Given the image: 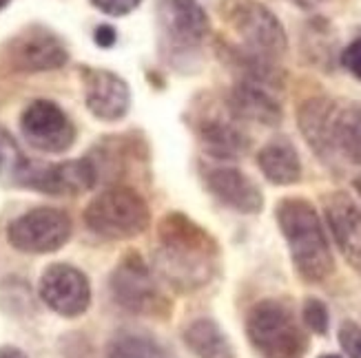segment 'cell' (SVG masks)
<instances>
[{"mask_svg": "<svg viewBox=\"0 0 361 358\" xmlns=\"http://www.w3.org/2000/svg\"><path fill=\"white\" fill-rule=\"evenodd\" d=\"M219 270V245L213 235L184 212H166L158 222L153 272L171 290L191 294L207 288Z\"/></svg>", "mask_w": 361, "mask_h": 358, "instance_id": "6da1fadb", "label": "cell"}, {"mask_svg": "<svg viewBox=\"0 0 361 358\" xmlns=\"http://www.w3.org/2000/svg\"><path fill=\"white\" fill-rule=\"evenodd\" d=\"M275 219L288 243L295 272L306 283H324L335 272V259L315 206L304 197H284L275 206Z\"/></svg>", "mask_w": 361, "mask_h": 358, "instance_id": "7a4b0ae2", "label": "cell"}, {"mask_svg": "<svg viewBox=\"0 0 361 358\" xmlns=\"http://www.w3.org/2000/svg\"><path fill=\"white\" fill-rule=\"evenodd\" d=\"M158 46L169 67L191 71L202 44L211 34V23L197 0H158Z\"/></svg>", "mask_w": 361, "mask_h": 358, "instance_id": "3957f363", "label": "cell"}, {"mask_svg": "<svg viewBox=\"0 0 361 358\" xmlns=\"http://www.w3.org/2000/svg\"><path fill=\"white\" fill-rule=\"evenodd\" d=\"M246 336L262 358H304L310 345L295 309L281 299H262L248 309Z\"/></svg>", "mask_w": 361, "mask_h": 358, "instance_id": "277c9868", "label": "cell"}, {"mask_svg": "<svg viewBox=\"0 0 361 358\" xmlns=\"http://www.w3.org/2000/svg\"><path fill=\"white\" fill-rule=\"evenodd\" d=\"M85 224L93 235L102 239L124 241L147 232L151 212L137 191L129 186H111L87 204Z\"/></svg>", "mask_w": 361, "mask_h": 358, "instance_id": "5b68a950", "label": "cell"}, {"mask_svg": "<svg viewBox=\"0 0 361 358\" xmlns=\"http://www.w3.org/2000/svg\"><path fill=\"white\" fill-rule=\"evenodd\" d=\"M109 292L116 305L137 317L166 319L173 305L155 281L153 268L137 252L124 255L109 276Z\"/></svg>", "mask_w": 361, "mask_h": 358, "instance_id": "8992f818", "label": "cell"}, {"mask_svg": "<svg viewBox=\"0 0 361 358\" xmlns=\"http://www.w3.org/2000/svg\"><path fill=\"white\" fill-rule=\"evenodd\" d=\"M222 15L244 49L277 62L288 53L284 25L259 0H228Z\"/></svg>", "mask_w": 361, "mask_h": 358, "instance_id": "52a82bcc", "label": "cell"}, {"mask_svg": "<svg viewBox=\"0 0 361 358\" xmlns=\"http://www.w3.org/2000/svg\"><path fill=\"white\" fill-rule=\"evenodd\" d=\"M71 217L51 206L31 208L7 226V239L18 252L51 255L71 239Z\"/></svg>", "mask_w": 361, "mask_h": 358, "instance_id": "ba28073f", "label": "cell"}, {"mask_svg": "<svg viewBox=\"0 0 361 358\" xmlns=\"http://www.w3.org/2000/svg\"><path fill=\"white\" fill-rule=\"evenodd\" d=\"M7 67L18 73H44L67 65L69 51L58 34L44 25H27L5 44Z\"/></svg>", "mask_w": 361, "mask_h": 358, "instance_id": "9c48e42d", "label": "cell"}, {"mask_svg": "<svg viewBox=\"0 0 361 358\" xmlns=\"http://www.w3.org/2000/svg\"><path fill=\"white\" fill-rule=\"evenodd\" d=\"M193 131L200 146L211 155L213 160L219 162H235L242 160L250 151V137L240 127L226 106L204 104L200 108H193Z\"/></svg>", "mask_w": 361, "mask_h": 358, "instance_id": "30bf717a", "label": "cell"}, {"mask_svg": "<svg viewBox=\"0 0 361 358\" xmlns=\"http://www.w3.org/2000/svg\"><path fill=\"white\" fill-rule=\"evenodd\" d=\"M25 142L40 153L60 155L73 146L75 127L71 117L51 100H34L20 115Z\"/></svg>", "mask_w": 361, "mask_h": 358, "instance_id": "8fae6325", "label": "cell"}, {"mask_svg": "<svg viewBox=\"0 0 361 358\" xmlns=\"http://www.w3.org/2000/svg\"><path fill=\"white\" fill-rule=\"evenodd\" d=\"M38 294L58 317H82L91 305V283L82 270L71 263H51L40 274Z\"/></svg>", "mask_w": 361, "mask_h": 358, "instance_id": "7c38bea8", "label": "cell"}, {"mask_svg": "<svg viewBox=\"0 0 361 358\" xmlns=\"http://www.w3.org/2000/svg\"><path fill=\"white\" fill-rule=\"evenodd\" d=\"M82 96L89 113L100 122H120L131 108V89L122 75L100 67H80Z\"/></svg>", "mask_w": 361, "mask_h": 358, "instance_id": "4fadbf2b", "label": "cell"}, {"mask_svg": "<svg viewBox=\"0 0 361 358\" xmlns=\"http://www.w3.org/2000/svg\"><path fill=\"white\" fill-rule=\"evenodd\" d=\"M20 184L44 195L75 197L91 191L98 184V175L89 158H82V160H67L40 168H34L29 164L25 175L20 177Z\"/></svg>", "mask_w": 361, "mask_h": 358, "instance_id": "5bb4252c", "label": "cell"}, {"mask_svg": "<svg viewBox=\"0 0 361 358\" xmlns=\"http://www.w3.org/2000/svg\"><path fill=\"white\" fill-rule=\"evenodd\" d=\"M324 217L337 250L361 276V208L357 206V201L346 193L326 195Z\"/></svg>", "mask_w": 361, "mask_h": 358, "instance_id": "9a60e30c", "label": "cell"}, {"mask_svg": "<svg viewBox=\"0 0 361 358\" xmlns=\"http://www.w3.org/2000/svg\"><path fill=\"white\" fill-rule=\"evenodd\" d=\"M209 193L226 208L242 215H257L264 208L262 188L235 166H209L204 170Z\"/></svg>", "mask_w": 361, "mask_h": 358, "instance_id": "2e32d148", "label": "cell"}, {"mask_svg": "<svg viewBox=\"0 0 361 358\" xmlns=\"http://www.w3.org/2000/svg\"><path fill=\"white\" fill-rule=\"evenodd\" d=\"M226 111L240 124H257V127H279L284 111L273 89L248 80H235L224 100Z\"/></svg>", "mask_w": 361, "mask_h": 358, "instance_id": "e0dca14e", "label": "cell"}, {"mask_svg": "<svg viewBox=\"0 0 361 358\" xmlns=\"http://www.w3.org/2000/svg\"><path fill=\"white\" fill-rule=\"evenodd\" d=\"M337 102L326 96L308 98L297 108V127L306 139L308 148L317 155L324 164H335L337 153L333 142Z\"/></svg>", "mask_w": 361, "mask_h": 358, "instance_id": "ac0fdd59", "label": "cell"}, {"mask_svg": "<svg viewBox=\"0 0 361 358\" xmlns=\"http://www.w3.org/2000/svg\"><path fill=\"white\" fill-rule=\"evenodd\" d=\"M262 175L275 186H290L302 179V160L288 137L271 139L257 153Z\"/></svg>", "mask_w": 361, "mask_h": 358, "instance_id": "d6986e66", "label": "cell"}, {"mask_svg": "<svg viewBox=\"0 0 361 358\" xmlns=\"http://www.w3.org/2000/svg\"><path fill=\"white\" fill-rule=\"evenodd\" d=\"M333 142L337 160L361 166V102H337Z\"/></svg>", "mask_w": 361, "mask_h": 358, "instance_id": "ffe728a7", "label": "cell"}, {"mask_svg": "<svg viewBox=\"0 0 361 358\" xmlns=\"http://www.w3.org/2000/svg\"><path fill=\"white\" fill-rule=\"evenodd\" d=\"M184 345L197 358H235L226 332L213 319H195L184 328Z\"/></svg>", "mask_w": 361, "mask_h": 358, "instance_id": "44dd1931", "label": "cell"}, {"mask_svg": "<svg viewBox=\"0 0 361 358\" xmlns=\"http://www.w3.org/2000/svg\"><path fill=\"white\" fill-rule=\"evenodd\" d=\"M106 358H166V352L147 334L120 332L109 343Z\"/></svg>", "mask_w": 361, "mask_h": 358, "instance_id": "7402d4cb", "label": "cell"}, {"mask_svg": "<svg viewBox=\"0 0 361 358\" xmlns=\"http://www.w3.org/2000/svg\"><path fill=\"white\" fill-rule=\"evenodd\" d=\"M29 162L25 160V155L20 146L16 144V139L7 129L0 127V177L18 179L25 175Z\"/></svg>", "mask_w": 361, "mask_h": 358, "instance_id": "603a6c76", "label": "cell"}, {"mask_svg": "<svg viewBox=\"0 0 361 358\" xmlns=\"http://www.w3.org/2000/svg\"><path fill=\"white\" fill-rule=\"evenodd\" d=\"M302 321H304V328L310 330L312 334L326 336L328 328H331V312H328V307L322 299L308 297L302 307Z\"/></svg>", "mask_w": 361, "mask_h": 358, "instance_id": "cb8c5ba5", "label": "cell"}, {"mask_svg": "<svg viewBox=\"0 0 361 358\" xmlns=\"http://www.w3.org/2000/svg\"><path fill=\"white\" fill-rule=\"evenodd\" d=\"M337 340L348 358H361V325L355 321H343L337 330Z\"/></svg>", "mask_w": 361, "mask_h": 358, "instance_id": "d4e9b609", "label": "cell"}, {"mask_svg": "<svg viewBox=\"0 0 361 358\" xmlns=\"http://www.w3.org/2000/svg\"><path fill=\"white\" fill-rule=\"evenodd\" d=\"M339 62H341V67L355 77V80L361 82V31L353 42H348L346 46H343V51L339 53Z\"/></svg>", "mask_w": 361, "mask_h": 358, "instance_id": "484cf974", "label": "cell"}, {"mask_svg": "<svg viewBox=\"0 0 361 358\" xmlns=\"http://www.w3.org/2000/svg\"><path fill=\"white\" fill-rule=\"evenodd\" d=\"M91 5L106 15L120 18V15H129L131 11H135L142 5V0H91Z\"/></svg>", "mask_w": 361, "mask_h": 358, "instance_id": "4316f807", "label": "cell"}, {"mask_svg": "<svg viewBox=\"0 0 361 358\" xmlns=\"http://www.w3.org/2000/svg\"><path fill=\"white\" fill-rule=\"evenodd\" d=\"M93 40H96V44L102 46V49H109V46L116 44L118 31L111 25H100V27H96V31H93Z\"/></svg>", "mask_w": 361, "mask_h": 358, "instance_id": "83f0119b", "label": "cell"}, {"mask_svg": "<svg viewBox=\"0 0 361 358\" xmlns=\"http://www.w3.org/2000/svg\"><path fill=\"white\" fill-rule=\"evenodd\" d=\"M288 3L295 5V7H300V9H304V11H310V9L322 7L324 3H328V0H288Z\"/></svg>", "mask_w": 361, "mask_h": 358, "instance_id": "f1b7e54d", "label": "cell"}, {"mask_svg": "<svg viewBox=\"0 0 361 358\" xmlns=\"http://www.w3.org/2000/svg\"><path fill=\"white\" fill-rule=\"evenodd\" d=\"M0 358H29V356L13 345H0Z\"/></svg>", "mask_w": 361, "mask_h": 358, "instance_id": "f546056e", "label": "cell"}, {"mask_svg": "<svg viewBox=\"0 0 361 358\" xmlns=\"http://www.w3.org/2000/svg\"><path fill=\"white\" fill-rule=\"evenodd\" d=\"M355 191L361 195V177H357V179H355Z\"/></svg>", "mask_w": 361, "mask_h": 358, "instance_id": "4dcf8cb0", "label": "cell"}, {"mask_svg": "<svg viewBox=\"0 0 361 358\" xmlns=\"http://www.w3.org/2000/svg\"><path fill=\"white\" fill-rule=\"evenodd\" d=\"M319 358H343V356H339V354H322Z\"/></svg>", "mask_w": 361, "mask_h": 358, "instance_id": "1f68e13d", "label": "cell"}, {"mask_svg": "<svg viewBox=\"0 0 361 358\" xmlns=\"http://www.w3.org/2000/svg\"><path fill=\"white\" fill-rule=\"evenodd\" d=\"M9 3H11V0H0V11H3Z\"/></svg>", "mask_w": 361, "mask_h": 358, "instance_id": "d6a6232c", "label": "cell"}]
</instances>
